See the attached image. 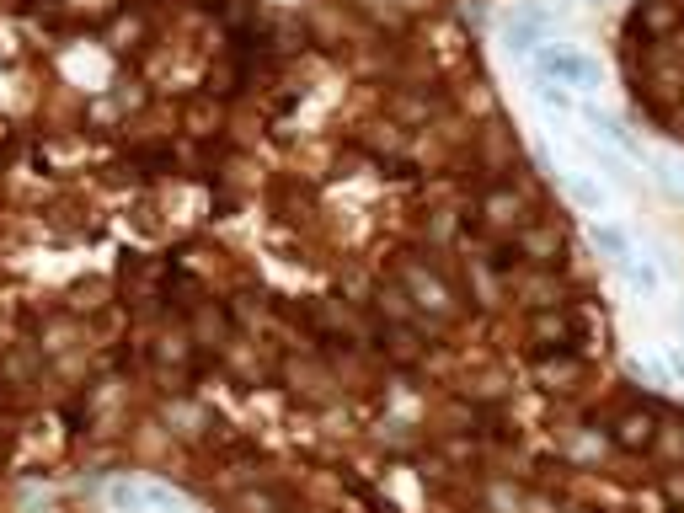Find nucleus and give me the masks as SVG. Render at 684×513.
<instances>
[{
	"instance_id": "2",
	"label": "nucleus",
	"mask_w": 684,
	"mask_h": 513,
	"mask_svg": "<svg viewBox=\"0 0 684 513\" xmlns=\"http://www.w3.org/2000/svg\"><path fill=\"white\" fill-rule=\"evenodd\" d=\"M556 171H562V188L583 214H594V220L610 214V188L599 182V171H583V166H556Z\"/></svg>"
},
{
	"instance_id": "1",
	"label": "nucleus",
	"mask_w": 684,
	"mask_h": 513,
	"mask_svg": "<svg viewBox=\"0 0 684 513\" xmlns=\"http://www.w3.org/2000/svg\"><path fill=\"white\" fill-rule=\"evenodd\" d=\"M524 59H530V75H535V81L567 86L572 97H578V91H594V81H599L594 54H583L578 43H567V38H546L535 54H524Z\"/></svg>"
},
{
	"instance_id": "7",
	"label": "nucleus",
	"mask_w": 684,
	"mask_h": 513,
	"mask_svg": "<svg viewBox=\"0 0 684 513\" xmlns=\"http://www.w3.org/2000/svg\"><path fill=\"white\" fill-rule=\"evenodd\" d=\"M663 364H668V369H674V375L684 380V348H674V342H668V348H663Z\"/></svg>"
},
{
	"instance_id": "4",
	"label": "nucleus",
	"mask_w": 684,
	"mask_h": 513,
	"mask_svg": "<svg viewBox=\"0 0 684 513\" xmlns=\"http://www.w3.org/2000/svg\"><path fill=\"white\" fill-rule=\"evenodd\" d=\"M588 241H594V246H599V257H610L615 268L636 252V246H631V230H626V225H615V220H594V225H588Z\"/></svg>"
},
{
	"instance_id": "5",
	"label": "nucleus",
	"mask_w": 684,
	"mask_h": 513,
	"mask_svg": "<svg viewBox=\"0 0 684 513\" xmlns=\"http://www.w3.org/2000/svg\"><path fill=\"white\" fill-rule=\"evenodd\" d=\"M535 102L546 107L556 118H578V97H572L567 86H551V81H535Z\"/></svg>"
},
{
	"instance_id": "3",
	"label": "nucleus",
	"mask_w": 684,
	"mask_h": 513,
	"mask_svg": "<svg viewBox=\"0 0 684 513\" xmlns=\"http://www.w3.org/2000/svg\"><path fill=\"white\" fill-rule=\"evenodd\" d=\"M620 278H626L631 294H642V300H658L663 294V268L647 252H631L626 262H620Z\"/></svg>"
},
{
	"instance_id": "6",
	"label": "nucleus",
	"mask_w": 684,
	"mask_h": 513,
	"mask_svg": "<svg viewBox=\"0 0 684 513\" xmlns=\"http://www.w3.org/2000/svg\"><path fill=\"white\" fill-rule=\"evenodd\" d=\"M652 166H658V177L668 182V188L684 193V161H679V155H652Z\"/></svg>"
}]
</instances>
